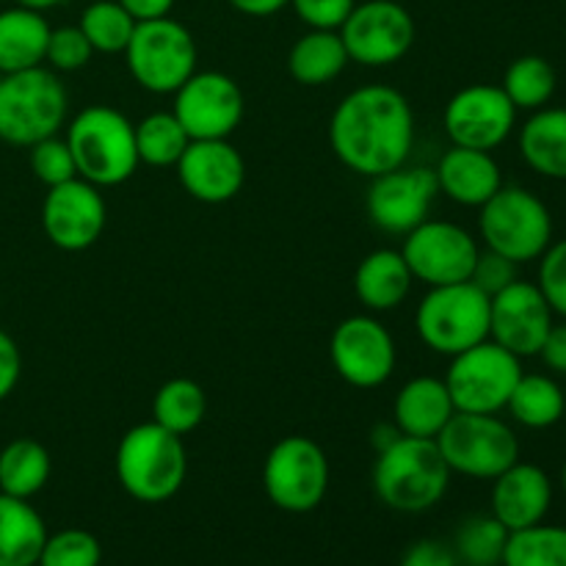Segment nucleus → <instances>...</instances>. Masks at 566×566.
<instances>
[{"label":"nucleus","mask_w":566,"mask_h":566,"mask_svg":"<svg viewBox=\"0 0 566 566\" xmlns=\"http://www.w3.org/2000/svg\"><path fill=\"white\" fill-rule=\"evenodd\" d=\"M50 22L42 11L11 9L0 11V72L33 70L44 64V50H48Z\"/></svg>","instance_id":"25"},{"label":"nucleus","mask_w":566,"mask_h":566,"mask_svg":"<svg viewBox=\"0 0 566 566\" xmlns=\"http://www.w3.org/2000/svg\"><path fill=\"white\" fill-rule=\"evenodd\" d=\"M506 542L509 531L492 514H475L457 531L453 553L462 566H501Z\"/></svg>","instance_id":"36"},{"label":"nucleus","mask_w":566,"mask_h":566,"mask_svg":"<svg viewBox=\"0 0 566 566\" xmlns=\"http://www.w3.org/2000/svg\"><path fill=\"white\" fill-rule=\"evenodd\" d=\"M103 545L94 534L83 528H64L59 534H48L36 566H99Z\"/></svg>","instance_id":"37"},{"label":"nucleus","mask_w":566,"mask_h":566,"mask_svg":"<svg viewBox=\"0 0 566 566\" xmlns=\"http://www.w3.org/2000/svg\"><path fill=\"white\" fill-rule=\"evenodd\" d=\"M77 28L88 39L94 53L116 55L125 53L127 42L136 31V20L122 9L119 0H94L83 9Z\"/></svg>","instance_id":"35"},{"label":"nucleus","mask_w":566,"mask_h":566,"mask_svg":"<svg viewBox=\"0 0 566 566\" xmlns=\"http://www.w3.org/2000/svg\"><path fill=\"white\" fill-rule=\"evenodd\" d=\"M517 114L512 99L506 97L501 86L492 83H473L464 86L448 99L446 114H442V125H446L448 138L453 147L468 149H492L509 142L517 125Z\"/></svg>","instance_id":"16"},{"label":"nucleus","mask_w":566,"mask_h":566,"mask_svg":"<svg viewBox=\"0 0 566 566\" xmlns=\"http://www.w3.org/2000/svg\"><path fill=\"white\" fill-rule=\"evenodd\" d=\"M269 501L287 514H307L324 503L329 490V459L324 448L302 434L282 437L263 464Z\"/></svg>","instance_id":"11"},{"label":"nucleus","mask_w":566,"mask_h":566,"mask_svg":"<svg viewBox=\"0 0 566 566\" xmlns=\"http://www.w3.org/2000/svg\"><path fill=\"white\" fill-rule=\"evenodd\" d=\"M536 287L547 298L551 310L566 321V238L553 241L539 258Z\"/></svg>","instance_id":"40"},{"label":"nucleus","mask_w":566,"mask_h":566,"mask_svg":"<svg viewBox=\"0 0 566 566\" xmlns=\"http://www.w3.org/2000/svg\"><path fill=\"white\" fill-rule=\"evenodd\" d=\"M453 415H457V407H453L446 379H437V376L409 379L392 403V420H396L392 426L403 437H420V440H437Z\"/></svg>","instance_id":"23"},{"label":"nucleus","mask_w":566,"mask_h":566,"mask_svg":"<svg viewBox=\"0 0 566 566\" xmlns=\"http://www.w3.org/2000/svg\"><path fill=\"white\" fill-rule=\"evenodd\" d=\"M501 566H566V528L536 523L512 531Z\"/></svg>","instance_id":"34"},{"label":"nucleus","mask_w":566,"mask_h":566,"mask_svg":"<svg viewBox=\"0 0 566 566\" xmlns=\"http://www.w3.org/2000/svg\"><path fill=\"white\" fill-rule=\"evenodd\" d=\"M329 144L343 166L368 180L398 169L415 147L412 105L385 83L354 88L332 114Z\"/></svg>","instance_id":"1"},{"label":"nucleus","mask_w":566,"mask_h":566,"mask_svg":"<svg viewBox=\"0 0 566 566\" xmlns=\"http://www.w3.org/2000/svg\"><path fill=\"white\" fill-rule=\"evenodd\" d=\"M208 415V396L193 379H169L153 398V420L177 437L199 429Z\"/></svg>","instance_id":"31"},{"label":"nucleus","mask_w":566,"mask_h":566,"mask_svg":"<svg viewBox=\"0 0 566 566\" xmlns=\"http://www.w3.org/2000/svg\"><path fill=\"white\" fill-rule=\"evenodd\" d=\"M66 88L50 66L11 72L0 83V142L11 147H33L59 136L66 122Z\"/></svg>","instance_id":"5"},{"label":"nucleus","mask_w":566,"mask_h":566,"mask_svg":"<svg viewBox=\"0 0 566 566\" xmlns=\"http://www.w3.org/2000/svg\"><path fill=\"white\" fill-rule=\"evenodd\" d=\"M337 33L346 44L348 61L379 70L398 64L415 48L418 28L407 6L396 0H365L354 6Z\"/></svg>","instance_id":"12"},{"label":"nucleus","mask_w":566,"mask_h":566,"mask_svg":"<svg viewBox=\"0 0 566 566\" xmlns=\"http://www.w3.org/2000/svg\"><path fill=\"white\" fill-rule=\"evenodd\" d=\"M48 525L31 501L0 492V566H36Z\"/></svg>","instance_id":"27"},{"label":"nucleus","mask_w":566,"mask_h":566,"mask_svg":"<svg viewBox=\"0 0 566 566\" xmlns=\"http://www.w3.org/2000/svg\"><path fill=\"white\" fill-rule=\"evenodd\" d=\"M66 144L77 177L97 188H114L138 169L136 125L111 105H88L66 127Z\"/></svg>","instance_id":"4"},{"label":"nucleus","mask_w":566,"mask_h":566,"mask_svg":"<svg viewBox=\"0 0 566 566\" xmlns=\"http://www.w3.org/2000/svg\"><path fill=\"white\" fill-rule=\"evenodd\" d=\"M28 164H31L33 177L48 188L61 186V182L77 177V166L75 158H72L70 144H66V138L59 136L42 138L33 147H28Z\"/></svg>","instance_id":"38"},{"label":"nucleus","mask_w":566,"mask_h":566,"mask_svg":"<svg viewBox=\"0 0 566 566\" xmlns=\"http://www.w3.org/2000/svg\"><path fill=\"white\" fill-rule=\"evenodd\" d=\"M293 11L298 20L315 31H340L346 17L357 6V0H291Z\"/></svg>","instance_id":"42"},{"label":"nucleus","mask_w":566,"mask_h":566,"mask_svg":"<svg viewBox=\"0 0 566 566\" xmlns=\"http://www.w3.org/2000/svg\"><path fill=\"white\" fill-rule=\"evenodd\" d=\"M412 282L415 276L401 249H376V252L365 254L363 263L357 265L354 293L370 313H390L407 302Z\"/></svg>","instance_id":"24"},{"label":"nucleus","mask_w":566,"mask_h":566,"mask_svg":"<svg viewBox=\"0 0 566 566\" xmlns=\"http://www.w3.org/2000/svg\"><path fill=\"white\" fill-rule=\"evenodd\" d=\"M61 3L66 0H14V6H22V9H33V11H50V9H59Z\"/></svg>","instance_id":"48"},{"label":"nucleus","mask_w":566,"mask_h":566,"mask_svg":"<svg viewBox=\"0 0 566 566\" xmlns=\"http://www.w3.org/2000/svg\"><path fill=\"white\" fill-rule=\"evenodd\" d=\"M451 473L479 481H495L503 470L520 462V440L497 415L457 412L437 437Z\"/></svg>","instance_id":"9"},{"label":"nucleus","mask_w":566,"mask_h":566,"mask_svg":"<svg viewBox=\"0 0 566 566\" xmlns=\"http://www.w3.org/2000/svg\"><path fill=\"white\" fill-rule=\"evenodd\" d=\"M501 88L517 111H539L553 99L558 88L556 66L542 55H520L503 72Z\"/></svg>","instance_id":"32"},{"label":"nucleus","mask_w":566,"mask_h":566,"mask_svg":"<svg viewBox=\"0 0 566 566\" xmlns=\"http://www.w3.org/2000/svg\"><path fill=\"white\" fill-rule=\"evenodd\" d=\"M22 376V354L17 348L14 337L0 329V401L11 396L20 385Z\"/></svg>","instance_id":"43"},{"label":"nucleus","mask_w":566,"mask_h":566,"mask_svg":"<svg viewBox=\"0 0 566 566\" xmlns=\"http://www.w3.org/2000/svg\"><path fill=\"white\" fill-rule=\"evenodd\" d=\"M492 517L512 534L545 523L553 506V481L539 464L514 462L492 481Z\"/></svg>","instance_id":"21"},{"label":"nucleus","mask_w":566,"mask_h":566,"mask_svg":"<svg viewBox=\"0 0 566 566\" xmlns=\"http://www.w3.org/2000/svg\"><path fill=\"white\" fill-rule=\"evenodd\" d=\"M108 208L97 186L66 180L48 188L42 202V230L48 241L61 252H83L103 238Z\"/></svg>","instance_id":"18"},{"label":"nucleus","mask_w":566,"mask_h":566,"mask_svg":"<svg viewBox=\"0 0 566 566\" xmlns=\"http://www.w3.org/2000/svg\"><path fill=\"white\" fill-rule=\"evenodd\" d=\"M119 3L136 22L169 17L171 9H175V0H119Z\"/></svg>","instance_id":"46"},{"label":"nucleus","mask_w":566,"mask_h":566,"mask_svg":"<svg viewBox=\"0 0 566 566\" xmlns=\"http://www.w3.org/2000/svg\"><path fill=\"white\" fill-rule=\"evenodd\" d=\"M50 470L53 462L48 448L31 437H17L0 451V492L31 501L48 486Z\"/></svg>","instance_id":"30"},{"label":"nucleus","mask_w":566,"mask_h":566,"mask_svg":"<svg viewBox=\"0 0 566 566\" xmlns=\"http://www.w3.org/2000/svg\"><path fill=\"white\" fill-rule=\"evenodd\" d=\"M423 346L442 357H457L490 340V296L473 282L429 287L415 313Z\"/></svg>","instance_id":"6"},{"label":"nucleus","mask_w":566,"mask_h":566,"mask_svg":"<svg viewBox=\"0 0 566 566\" xmlns=\"http://www.w3.org/2000/svg\"><path fill=\"white\" fill-rule=\"evenodd\" d=\"M227 3L247 17H271L276 11L287 9L291 0H227Z\"/></svg>","instance_id":"47"},{"label":"nucleus","mask_w":566,"mask_h":566,"mask_svg":"<svg viewBox=\"0 0 566 566\" xmlns=\"http://www.w3.org/2000/svg\"><path fill=\"white\" fill-rule=\"evenodd\" d=\"M506 409L514 418V423L525 426V429H553L558 420H564L566 390L553 376L525 374L523 370L512 396H509Z\"/></svg>","instance_id":"29"},{"label":"nucleus","mask_w":566,"mask_h":566,"mask_svg":"<svg viewBox=\"0 0 566 566\" xmlns=\"http://www.w3.org/2000/svg\"><path fill=\"white\" fill-rule=\"evenodd\" d=\"M133 81L149 94H175L197 72L199 50L193 33L171 17L136 22L125 48Z\"/></svg>","instance_id":"8"},{"label":"nucleus","mask_w":566,"mask_h":566,"mask_svg":"<svg viewBox=\"0 0 566 566\" xmlns=\"http://www.w3.org/2000/svg\"><path fill=\"white\" fill-rule=\"evenodd\" d=\"M191 138L171 111H155L136 125L138 160L155 169L177 166Z\"/></svg>","instance_id":"33"},{"label":"nucleus","mask_w":566,"mask_h":566,"mask_svg":"<svg viewBox=\"0 0 566 566\" xmlns=\"http://www.w3.org/2000/svg\"><path fill=\"white\" fill-rule=\"evenodd\" d=\"M116 481L138 503H166L182 490L188 475V453L182 437L164 426L138 423L125 431L116 446Z\"/></svg>","instance_id":"3"},{"label":"nucleus","mask_w":566,"mask_h":566,"mask_svg":"<svg viewBox=\"0 0 566 566\" xmlns=\"http://www.w3.org/2000/svg\"><path fill=\"white\" fill-rule=\"evenodd\" d=\"M545 368L556 376H566V324H553L539 348Z\"/></svg>","instance_id":"45"},{"label":"nucleus","mask_w":566,"mask_h":566,"mask_svg":"<svg viewBox=\"0 0 566 566\" xmlns=\"http://www.w3.org/2000/svg\"><path fill=\"white\" fill-rule=\"evenodd\" d=\"M479 210L484 249H492L517 265L539 260L553 243L551 208L528 188L501 186V191Z\"/></svg>","instance_id":"7"},{"label":"nucleus","mask_w":566,"mask_h":566,"mask_svg":"<svg viewBox=\"0 0 566 566\" xmlns=\"http://www.w3.org/2000/svg\"><path fill=\"white\" fill-rule=\"evenodd\" d=\"M0 83H3V72H0Z\"/></svg>","instance_id":"50"},{"label":"nucleus","mask_w":566,"mask_h":566,"mask_svg":"<svg viewBox=\"0 0 566 566\" xmlns=\"http://www.w3.org/2000/svg\"><path fill=\"white\" fill-rule=\"evenodd\" d=\"M401 254L415 282H423L426 287H440L470 282L481 247L464 227L453 221L426 219L423 224L403 235Z\"/></svg>","instance_id":"13"},{"label":"nucleus","mask_w":566,"mask_h":566,"mask_svg":"<svg viewBox=\"0 0 566 566\" xmlns=\"http://www.w3.org/2000/svg\"><path fill=\"white\" fill-rule=\"evenodd\" d=\"M243 92L224 72H193L175 92L171 114L186 127L191 142L230 138L241 127Z\"/></svg>","instance_id":"15"},{"label":"nucleus","mask_w":566,"mask_h":566,"mask_svg":"<svg viewBox=\"0 0 566 566\" xmlns=\"http://www.w3.org/2000/svg\"><path fill=\"white\" fill-rule=\"evenodd\" d=\"M553 318L556 313L536 282L517 280L490 298V340L520 359L539 357L542 343L556 324Z\"/></svg>","instance_id":"19"},{"label":"nucleus","mask_w":566,"mask_h":566,"mask_svg":"<svg viewBox=\"0 0 566 566\" xmlns=\"http://www.w3.org/2000/svg\"><path fill=\"white\" fill-rule=\"evenodd\" d=\"M451 475L437 440L398 434L376 457L374 490L392 512L420 514L446 497Z\"/></svg>","instance_id":"2"},{"label":"nucleus","mask_w":566,"mask_h":566,"mask_svg":"<svg viewBox=\"0 0 566 566\" xmlns=\"http://www.w3.org/2000/svg\"><path fill=\"white\" fill-rule=\"evenodd\" d=\"M517 269L520 265L514 263V260L503 258V254L492 252V249H481L479 260H475L473 265V274H470V282H473L475 287H481V291L492 298L495 293H501L503 287H509L512 282L520 280Z\"/></svg>","instance_id":"41"},{"label":"nucleus","mask_w":566,"mask_h":566,"mask_svg":"<svg viewBox=\"0 0 566 566\" xmlns=\"http://www.w3.org/2000/svg\"><path fill=\"white\" fill-rule=\"evenodd\" d=\"M520 155L536 175L566 180V108H539L520 127Z\"/></svg>","instance_id":"26"},{"label":"nucleus","mask_w":566,"mask_h":566,"mask_svg":"<svg viewBox=\"0 0 566 566\" xmlns=\"http://www.w3.org/2000/svg\"><path fill=\"white\" fill-rule=\"evenodd\" d=\"M346 66L348 53L337 31H315V28H310L307 33H302L293 42L291 55H287V72L302 86L332 83Z\"/></svg>","instance_id":"28"},{"label":"nucleus","mask_w":566,"mask_h":566,"mask_svg":"<svg viewBox=\"0 0 566 566\" xmlns=\"http://www.w3.org/2000/svg\"><path fill=\"white\" fill-rule=\"evenodd\" d=\"M564 418H566V412H564Z\"/></svg>","instance_id":"51"},{"label":"nucleus","mask_w":566,"mask_h":566,"mask_svg":"<svg viewBox=\"0 0 566 566\" xmlns=\"http://www.w3.org/2000/svg\"><path fill=\"white\" fill-rule=\"evenodd\" d=\"M437 193L440 188H437L434 169L403 164L385 175L370 177L365 208L381 232L407 235L429 219Z\"/></svg>","instance_id":"17"},{"label":"nucleus","mask_w":566,"mask_h":566,"mask_svg":"<svg viewBox=\"0 0 566 566\" xmlns=\"http://www.w3.org/2000/svg\"><path fill=\"white\" fill-rule=\"evenodd\" d=\"M175 169L188 197L205 205L230 202L247 182V164L230 138L191 142Z\"/></svg>","instance_id":"20"},{"label":"nucleus","mask_w":566,"mask_h":566,"mask_svg":"<svg viewBox=\"0 0 566 566\" xmlns=\"http://www.w3.org/2000/svg\"><path fill=\"white\" fill-rule=\"evenodd\" d=\"M401 566H462L453 547L434 539H420L403 553Z\"/></svg>","instance_id":"44"},{"label":"nucleus","mask_w":566,"mask_h":566,"mask_svg":"<svg viewBox=\"0 0 566 566\" xmlns=\"http://www.w3.org/2000/svg\"><path fill=\"white\" fill-rule=\"evenodd\" d=\"M94 50L88 39L77 25L50 28L48 50H44V64L53 72H77L92 61Z\"/></svg>","instance_id":"39"},{"label":"nucleus","mask_w":566,"mask_h":566,"mask_svg":"<svg viewBox=\"0 0 566 566\" xmlns=\"http://www.w3.org/2000/svg\"><path fill=\"white\" fill-rule=\"evenodd\" d=\"M329 357L346 385L374 390L385 385L396 370V337L374 315H352L332 332Z\"/></svg>","instance_id":"14"},{"label":"nucleus","mask_w":566,"mask_h":566,"mask_svg":"<svg viewBox=\"0 0 566 566\" xmlns=\"http://www.w3.org/2000/svg\"><path fill=\"white\" fill-rule=\"evenodd\" d=\"M434 175L442 197L462 205V208H481L503 186V171L497 160L492 158V153L453 147V144L442 155L440 164L434 166Z\"/></svg>","instance_id":"22"},{"label":"nucleus","mask_w":566,"mask_h":566,"mask_svg":"<svg viewBox=\"0 0 566 566\" xmlns=\"http://www.w3.org/2000/svg\"><path fill=\"white\" fill-rule=\"evenodd\" d=\"M562 486H564V492H566V462H564V468H562Z\"/></svg>","instance_id":"49"},{"label":"nucleus","mask_w":566,"mask_h":566,"mask_svg":"<svg viewBox=\"0 0 566 566\" xmlns=\"http://www.w3.org/2000/svg\"><path fill=\"white\" fill-rule=\"evenodd\" d=\"M523 376V359L495 340H484L451 357L446 385L457 412L501 415L514 385Z\"/></svg>","instance_id":"10"}]
</instances>
